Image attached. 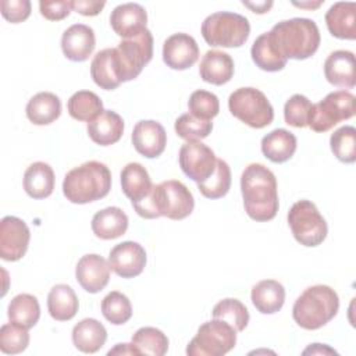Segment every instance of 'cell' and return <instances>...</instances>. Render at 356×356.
Here are the masks:
<instances>
[{"mask_svg":"<svg viewBox=\"0 0 356 356\" xmlns=\"http://www.w3.org/2000/svg\"><path fill=\"white\" fill-rule=\"evenodd\" d=\"M312 110L310 100L303 95L291 96L284 106L285 122L295 128H305L309 122V115Z\"/></svg>","mask_w":356,"mask_h":356,"instance_id":"obj_44","label":"cell"},{"mask_svg":"<svg viewBox=\"0 0 356 356\" xmlns=\"http://www.w3.org/2000/svg\"><path fill=\"white\" fill-rule=\"evenodd\" d=\"M236 330L228 323L213 318L203 323L186 346L188 356H222L234 349Z\"/></svg>","mask_w":356,"mask_h":356,"instance_id":"obj_8","label":"cell"},{"mask_svg":"<svg viewBox=\"0 0 356 356\" xmlns=\"http://www.w3.org/2000/svg\"><path fill=\"white\" fill-rule=\"evenodd\" d=\"M242 4L246 6V7H249L253 13L264 14V13H267V11L271 8L273 1H256V3H250V1H245V0H243Z\"/></svg>","mask_w":356,"mask_h":356,"instance_id":"obj_49","label":"cell"},{"mask_svg":"<svg viewBox=\"0 0 356 356\" xmlns=\"http://www.w3.org/2000/svg\"><path fill=\"white\" fill-rule=\"evenodd\" d=\"M211 314H213V318L222 320L229 325H232L236 330V332L243 331L249 323V312L246 306L241 300L232 299V298L220 300L213 307Z\"/></svg>","mask_w":356,"mask_h":356,"instance_id":"obj_37","label":"cell"},{"mask_svg":"<svg viewBox=\"0 0 356 356\" xmlns=\"http://www.w3.org/2000/svg\"><path fill=\"white\" fill-rule=\"evenodd\" d=\"M0 8L1 15L11 24L22 22L31 15L29 0H1Z\"/></svg>","mask_w":356,"mask_h":356,"instance_id":"obj_45","label":"cell"},{"mask_svg":"<svg viewBox=\"0 0 356 356\" xmlns=\"http://www.w3.org/2000/svg\"><path fill=\"white\" fill-rule=\"evenodd\" d=\"M323 4V1H316V3H295L293 1V6H296V7H300V8H317L318 6H321Z\"/></svg>","mask_w":356,"mask_h":356,"instance_id":"obj_51","label":"cell"},{"mask_svg":"<svg viewBox=\"0 0 356 356\" xmlns=\"http://www.w3.org/2000/svg\"><path fill=\"white\" fill-rule=\"evenodd\" d=\"M174 129L177 132V135L182 139H185L186 142L191 140H200L209 136V134H211L213 129V122L211 121H206V120H200L193 117L192 114L186 113L179 115L175 120V125Z\"/></svg>","mask_w":356,"mask_h":356,"instance_id":"obj_42","label":"cell"},{"mask_svg":"<svg viewBox=\"0 0 356 356\" xmlns=\"http://www.w3.org/2000/svg\"><path fill=\"white\" fill-rule=\"evenodd\" d=\"M115 49L122 63L127 82L132 81L142 72L143 67L153 57L152 32L146 28L143 32L134 38L122 39Z\"/></svg>","mask_w":356,"mask_h":356,"instance_id":"obj_12","label":"cell"},{"mask_svg":"<svg viewBox=\"0 0 356 356\" xmlns=\"http://www.w3.org/2000/svg\"><path fill=\"white\" fill-rule=\"evenodd\" d=\"M307 353H312V355H324V353H337L334 349H331V348H328V346H325V345H321V343H313L312 346H309L307 349H305L303 350V355H307Z\"/></svg>","mask_w":356,"mask_h":356,"instance_id":"obj_50","label":"cell"},{"mask_svg":"<svg viewBox=\"0 0 356 356\" xmlns=\"http://www.w3.org/2000/svg\"><path fill=\"white\" fill-rule=\"evenodd\" d=\"M200 78L211 85H224L234 75V60L225 51L209 50L204 53L199 65Z\"/></svg>","mask_w":356,"mask_h":356,"instance_id":"obj_23","label":"cell"},{"mask_svg":"<svg viewBox=\"0 0 356 356\" xmlns=\"http://www.w3.org/2000/svg\"><path fill=\"white\" fill-rule=\"evenodd\" d=\"M88 135L96 145L110 146L117 143L124 134V121L113 110H104L93 121L88 122Z\"/></svg>","mask_w":356,"mask_h":356,"instance_id":"obj_24","label":"cell"},{"mask_svg":"<svg viewBox=\"0 0 356 356\" xmlns=\"http://www.w3.org/2000/svg\"><path fill=\"white\" fill-rule=\"evenodd\" d=\"M325 24L332 36L353 40L356 38V4L353 1L334 3L325 13Z\"/></svg>","mask_w":356,"mask_h":356,"instance_id":"obj_22","label":"cell"},{"mask_svg":"<svg viewBox=\"0 0 356 356\" xmlns=\"http://www.w3.org/2000/svg\"><path fill=\"white\" fill-rule=\"evenodd\" d=\"M90 225L97 238L104 241L115 239L127 232L128 216L120 207H106L93 216Z\"/></svg>","mask_w":356,"mask_h":356,"instance_id":"obj_25","label":"cell"},{"mask_svg":"<svg viewBox=\"0 0 356 356\" xmlns=\"http://www.w3.org/2000/svg\"><path fill=\"white\" fill-rule=\"evenodd\" d=\"M152 197L159 217L164 216L171 220H184L195 207L192 192L177 179H168L159 185H153Z\"/></svg>","mask_w":356,"mask_h":356,"instance_id":"obj_10","label":"cell"},{"mask_svg":"<svg viewBox=\"0 0 356 356\" xmlns=\"http://www.w3.org/2000/svg\"><path fill=\"white\" fill-rule=\"evenodd\" d=\"M288 224L293 238L303 246H318L327 236L328 227L316 204L310 200H298L288 213Z\"/></svg>","mask_w":356,"mask_h":356,"instance_id":"obj_7","label":"cell"},{"mask_svg":"<svg viewBox=\"0 0 356 356\" xmlns=\"http://www.w3.org/2000/svg\"><path fill=\"white\" fill-rule=\"evenodd\" d=\"M110 270V263L100 254H85L76 263L75 278L86 292L97 293L108 284Z\"/></svg>","mask_w":356,"mask_h":356,"instance_id":"obj_17","label":"cell"},{"mask_svg":"<svg viewBox=\"0 0 356 356\" xmlns=\"http://www.w3.org/2000/svg\"><path fill=\"white\" fill-rule=\"evenodd\" d=\"M296 145V136L292 132L284 128H277L261 139V152L266 159L280 164L288 161L293 156Z\"/></svg>","mask_w":356,"mask_h":356,"instance_id":"obj_28","label":"cell"},{"mask_svg":"<svg viewBox=\"0 0 356 356\" xmlns=\"http://www.w3.org/2000/svg\"><path fill=\"white\" fill-rule=\"evenodd\" d=\"M90 76L104 90H113L122 82H127L124 67L115 47H107L95 54L90 63Z\"/></svg>","mask_w":356,"mask_h":356,"instance_id":"obj_14","label":"cell"},{"mask_svg":"<svg viewBox=\"0 0 356 356\" xmlns=\"http://www.w3.org/2000/svg\"><path fill=\"white\" fill-rule=\"evenodd\" d=\"M268 36L277 50L288 60H306L320 46L317 24L309 18H291L275 24Z\"/></svg>","mask_w":356,"mask_h":356,"instance_id":"obj_2","label":"cell"},{"mask_svg":"<svg viewBox=\"0 0 356 356\" xmlns=\"http://www.w3.org/2000/svg\"><path fill=\"white\" fill-rule=\"evenodd\" d=\"M107 339L104 325L96 318H83L72 328V343L83 353H96Z\"/></svg>","mask_w":356,"mask_h":356,"instance_id":"obj_26","label":"cell"},{"mask_svg":"<svg viewBox=\"0 0 356 356\" xmlns=\"http://www.w3.org/2000/svg\"><path fill=\"white\" fill-rule=\"evenodd\" d=\"M79 307L78 296L67 284L54 285L47 295V310L56 321H68L74 318Z\"/></svg>","mask_w":356,"mask_h":356,"instance_id":"obj_31","label":"cell"},{"mask_svg":"<svg viewBox=\"0 0 356 356\" xmlns=\"http://www.w3.org/2000/svg\"><path fill=\"white\" fill-rule=\"evenodd\" d=\"M355 115V96L348 90H335L312 104L307 127L314 132H327L339 121Z\"/></svg>","mask_w":356,"mask_h":356,"instance_id":"obj_9","label":"cell"},{"mask_svg":"<svg viewBox=\"0 0 356 356\" xmlns=\"http://www.w3.org/2000/svg\"><path fill=\"white\" fill-rule=\"evenodd\" d=\"M131 139L135 150L147 159L159 157L167 145L165 129L154 120H142L136 122Z\"/></svg>","mask_w":356,"mask_h":356,"instance_id":"obj_18","label":"cell"},{"mask_svg":"<svg viewBox=\"0 0 356 356\" xmlns=\"http://www.w3.org/2000/svg\"><path fill=\"white\" fill-rule=\"evenodd\" d=\"M339 309V298L328 285L306 288L295 300L292 317L305 330H318L331 321Z\"/></svg>","mask_w":356,"mask_h":356,"instance_id":"obj_4","label":"cell"},{"mask_svg":"<svg viewBox=\"0 0 356 356\" xmlns=\"http://www.w3.org/2000/svg\"><path fill=\"white\" fill-rule=\"evenodd\" d=\"M231 188V168L227 161L217 159L216 171L204 182L197 184V189L207 199H220L228 193Z\"/></svg>","mask_w":356,"mask_h":356,"instance_id":"obj_39","label":"cell"},{"mask_svg":"<svg viewBox=\"0 0 356 356\" xmlns=\"http://www.w3.org/2000/svg\"><path fill=\"white\" fill-rule=\"evenodd\" d=\"M243 207L254 221H270L278 211V192L274 172L264 164L252 163L241 175Z\"/></svg>","mask_w":356,"mask_h":356,"instance_id":"obj_1","label":"cell"},{"mask_svg":"<svg viewBox=\"0 0 356 356\" xmlns=\"http://www.w3.org/2000/svg\"><path fill=\"white\" fill-rule=\"evenodd\" d=\"M330 146L334 156L346 164L356 161V129L352 125H345L334 131L330 138Z\"/></svg>","mask_w":356,"mask_h":356,"instance_id":"obj_40","label":"cell"},{"mask_svg":"<svg viewBox=\"0 0 356 356\" xmlns=\"http://www.w3.org/2000/svg\"><path fill=\"white\" fill-rule=\"evenodd\" d=\"M250 56L253 63L263 71L275 72L281 71L286 65V58L277 50L271 42L268 32L261 33L252 44Z\"/></svg>","mask_w":356,"mask_h":356,"instance_id":"obj_33","label":"cell"},{"mask_svg":"<svg viewBox=\"0 0 356 356\" xmlns=\"http://www.w3.org/2000/svg\"><path fill=\"white\" fill-rule=\"evenodd\" d=\"M106 6L104 1H92V0H74L72 1V10L76 13L85 15V17H93L97 15L103 7Z\"/></svg>","mask_w":356,"mask_h":356,"instance_id":"obj_47","label":"cell"},{"mask_svg":"<svg viewBox=\"0 0 356 356\" xmlns=\"http://www.w3.org/2000/svg\"><path fill=\"white\" fill-rule=\"evenodd\" d=\"M228 107L234 117L246 125L260 129L274 120V108L267 96L256 88H239L228 97Z\"/></svg>","mask_w":356,"mask_h":356,"instance_id":"obj_6","label":"cell"},{"mask_svg":"<svg viewBox=\"0 0 356 356\" xmlns=\"http://www.w3.org/2000/svg\"><path fill=\"white\" fill-rule=\"evenodd\" d=\"M111 172L104 163L90 160L70 170L63 181V193L71 203L85 204L108 195Z\"/></svg>","mask_w":356,"mask_h":356,"instance_id":"obj_3","label":"cell"},{"mask_svg":"<svg viewBox=\"0 0 356 356\" xmlns=\"http://www.w3.org/2000/svg\"><path fill=\"white\" fill-rule=\"evenodd\" d=\"M8 320L25 328L36 325L40 317V306L38 299L29 293H19L14 296L8 305Z\"/></svg>","mask_w":356,"mask_h":356,"instance_id":"obj_34","label":"cell"},{"mask_svg":"<svg viewBox=\"0 0 356 356\" xmlns=\"http://www.w3.org/2000/svg\"><path fill=\"white\" fill-rule=\"evenodd\" d=\"M250 299L253 306L263 314H273L281 310L285 302V289L275 280H263L252 288Z\"/></svg>","mask_w":356,"mask_h":356,"instance_id":"obj_27","label":"cell"},{"mask_svg":"<svg viewBox=\"0 0 356 356\" xmlns=\"http://www.w3.org/2000/svg\"><path fill=\"white\" fill-rule=\"evenodd\" d=\"M102 313L108 323L114 325H122L132 316V305L127 295L118 291H113L103 298Z\"/></svg>","mask_w":356,"mask_h":356,"instance_id":"obj_38","label":"cell"},{"mask_svg":"<svg viewBox=\"0 0 356 356\" xmlns=\"http://www.w3.org/2000/svg\"><path fill=\"white\" fill-rule=\"evenodd\" d=\"M96 46L95 31L85 24H74L61 36V50L71 61H85Z\"/></svg>","mask_w":356,"mask_h":356,"instance_id":"obj_20","label":"cell"},{"mask_svg":"<svg viewBox=\"0 0 356 356\" xmlns=\"http://www.w3.org/2000/svg\"><path fill=\"white\" fill-rule=\"evenodd\" d=\"M178 160L184 174L197 184L209 179L217 165L214 152L200 140L185 142L179 149Z\"/></svg>","mask_w":356,"mask_h":356,"instance_id":"obj_11","label":"cell"},{"mask_svg":"<svg viewBox=\"0 0 356 356\" xmlns=\"http://www.w3.org/2000/svg\"><path fill=\"white\" fill-rule=\"evenodd\" d=\"M132 346L139 355L163 356L168 350L167 335L154 327H142L132 335Z\"/></svg>","mask_w":356,"mask_h":356,"instance_id":"obj_36","label":"cell"},{"mask_svg":"<svg viewBox=\"0 0 356 356\" xmlns=\"http://www.w3.org/2000/svg\"><path fill=\"white\" fill-rule=\"evenodd\" d=\"M26 117L35 125H49L61 114V102L51 92H39L26 104Z\"/></svg>","mask_w":356,"mask_h":356,"instance_id":"obj_30","label":"cell"},{"mask_svg":"<svg viewBox=\"0 0 356 356\" xmlns=\"http://www.w3.org/2000/svg\"><path fill=\"white\" fill-rule=\"evenodd\" d=\"M31 232L24 220L6 216L0 221V256L7 261L22 259L28 250Z\"/></svg>","mask_w":356,"mask_h":356,"instance_id":"obj_13","label":"cell"},{"mask_svg":"<svg viewBox=\"0 0 356 356\" xmlns=\"http://www.w3.org/2000/svg\"><path fill=\"white\" fill-rule=\"evenodd\" d=\"M324 75L331 85L352 89L356 85L355 54L349 50L330 53L324 63Z\"/></svg>","mask_w":356,"mask_h":356,"instance_id":"obj_21","label":"cell"},{"mask_svg":"<svg viewBox=\"0 0 356 356\" xmlns=\"http://www.w3.org/2000/svg\"><path fill=\"white\" fill-rule=\"evenodd\" d=\"M68 114L78 121H93L100 115L103 110V102L100 97L90 90H78L67 102Z\"/></svg>","mask_w":356,"mask_h":356,"instance_id":"obj_35","label":"cell"},{"mask_svg":"<svg viewBox=\"0 0 356 356\" xmlns=\"http://www.w3.org/2000/svg\"><path fill=\"white\" fill-rule=\"evenodd\" d=\"M188 108L191 111L189 114H192L193 117L210 121L218 114L220 102L214 93L199 89L191 95L188 102Z\"/></svg>","mask_w":356,"mask_h":356,"instance_id":"obj_43","label":"cell"},{"mask_svg":"<svg viewBox=\"0 0 356 356\" xmlns=\"http://www.w3.org/2000/svg\"><path fill=\"white\" fill-rule=\"evenodd\" d=\"M40 14L49 21H61L72 10V1H39Z\"/></svg>","mask_w":356,"mask_h":356,"instance_id":"obj_46","label":"cell"},{"mask_svg":"<svg viewBox=\"0 0 356 356\" xmlns=\"http://www.w3.org/2000/svg\"><path fill=\"white\" fill-rule=\"evenodd\" d=\"M29 345L28 328L15 323L3 324L0 328V350L6 355H17L24 352Z\"/></svg>","mask_w":356,"mask_h":356,"instance_id":"obj_41","label":"cell"},{"mask_svg":"<svg viewBox=\"0 0 356 356\" xmlns=\"http://www.w3.org/2000/svg\"><path fill=\"white\" fill-rule=\"evenodd\" d=\"M147 13L138 3H124L117 6L110 14L113 31L122 39H129L146 29Z\"/></svg>","mask_w":356,"mask_h":356,"instance_id":"obj_19","label":"cell"},{"mask_svg":"<svg viewBox=\"0 0 356 356\" xmlns=\"http://www.w3.org/2000/svg\"><path fill=\"white\" fill-rule=\"evenodd\" d=\"M199 58V46L188 33H174L163 44V61L172 70H188Z\"/></svg>","mask_w":356,"mask_h":356,"instance_id":"obj_16","label":"cell"},{"mask_svg":"<svg viewBox=\"0 0 356 356\" xmlns=\"http://www.w3.org/2000/svg\"><path fill=\"white\" fill-rule=\"evenodd\" d=\"M107 355L111 356V355H139V353L132 346V343H117L115 348L110 349Z\"/></svg>","mask_w":356,"mask_h":356,"instance_id":"obj_48","label":"cell"},{"mask_svg":"<svg viewBox=\"0 0 356 356\" xmlns=\"http://www.w3.org/2000/svg\"><path fill=\"white\" fill-rule=\"evenodd\" d=\"M120 177L122 192L131 202L143 199L153 188L149 172L140 163H128Z\"/></svg>","mask_w":356,"mask_h":356,"instance_id":"obj_32","label":"cell"},{"mask_svg":"<svg viewBox=\"0 0 356 356\" xmlns=\"http://www.w3.org/2000/svg\"><path fill=\"white\" fill-rule=\"evenodd\" d=\"M249 33L248 18L231 11L213 13L202 24V36L213 47H241Z\"/></svg>","mask_w":356,"mask_h":356,"instance_id":"obj_5","label":"cell"},{"mask_svg":"<svg viewBox=\"0 0 356 356\" xmlns=\"http://www.w3.org/2000/svg\"><path fill=\"white\" fill-rule=\"evenodd\" d=\"M108 263L118 277L134 278L138 277L146 266V252L140 243L125 241L110 250Z\"/></svg>","mask_w":356,"mask_h":356,"instance_id":"obj_15","label":"cell"},{"mask_svg":"<svg viewBox=\"0 0 356 356\" xmlns=\"http://www.w3.org/2000/svg\"><path fill=\"white\" fill-rule=\"evenodd\" d=\"M24 189L33 199H44L53 193L54 171L43 161L32 163L24 174Z\"/></svg>","mask_w":356,"mask_h":356,"instance_id":"obj_29","label":"cell"}]
</instances>
